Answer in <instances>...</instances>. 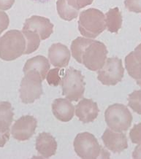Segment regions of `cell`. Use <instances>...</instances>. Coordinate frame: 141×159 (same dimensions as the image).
I'll return each instance as SVG.
<instances>
[{
    "label": "cell",
    "instance_id": "ac0fdd59",
    "mask_svg": "<svg viewBox=\"0 0 141 159\" xmlns=\"http://www.w3.org/2000/svg\"><path fill=\"white\" fill-rule=\"evenodd\" d=\"M106 28L111 33H118L121 28L122 19L121 12L118 7L110 9L105 16Z\"/></svg>",
    "mask_w": 141,
    "mask_h": 159
},
{
    "label": "cell",
    "instance_id": "603a6c76",
    "mask_svg": "<svg viewBox=\"0 0 141 159\" xmlns=\"http://www.w3.org/2000/svg\"><path fill=\"white\" fill-rule=\"evenodd\" d=\"M128 105L134 112L141 115V91H134L129 94Z\"/></svg>",
    "mask_w": 141,
    "mask_h": 159
},
{
    "label": "cell",
    "instance_id": "2e32d148",
    "mask_svg": "<svg viewBox=\"0 0 141 159\" xmlns=\"http://www.w3.org/2000/svg\"><path fill=\"white\" fill-rule=\"evenodd\" d=\"M57 149V142L55 138L49 133L40 134L36 139V150L40 155L45 158L56 154Z\"/></svg>",
    "mask_w": 141,
    "mask_h": 159
},
{
    "label": "cell",
    "instance_id": "d4e9b609",
    "mask_svg": "<svg viewBox=\"0 0 141 159\" xmlns=\"http://www.w3.org/2000/svg\"><path fill=\"white\" fill-rule=\"evenodd\" d=\"M66 2L71 9L79 12L82 8L92 5L94 0H66Z\"/></svg>",
    "mask_w": 141,
    "mask_h": 159
},
{
    "label": "cell",
    "instance_id": "83f0119b",
    "mask_svg": "<svg viewBox=\"0 0 141 159\" xmlns=\"http://www.w3.org/2000/svg\"><path fill=\"white\" fill-rule=\"evenodd\" d=\"M9 24L10 19L8 15L6 12L0 10V35L8 28Z\"/></svg>",
    "mask_w": 141,
    "mask_h": 159
},
{
    "label": "cell",
    "instance_id": "7a4b0ae2",
    "mask_svg": "<svg viewBox=\"0 0 141 159\" xmlns=\"http://www.w3.org/2000/svg\"><path fill=\"white\" fill-rule=\"evenodd\" d=\"M26 42L22 31L10 30L0 37V58L4 61L16 60L24 55Z\"/></svg>",
    "mask_w": 141,
    "mask_h": 159
},
{
    "label": "cell",
    "instance_id": "ba28073f",
    "mask_svg": "<svg viewBox=\"0 0 141 159\" xmlns=\"http://www.w3.org/2000/svg\"><path fill=\"white\" fill-rule=\"evenodd\" d=\"M125 75L122 61L117 57L107 58L104 66L97 71V79L105 85H115Z\"/></svg>",
    "mask_w": 141,
    "mask_h": 159
},
{
    "label": "cell",
    "instance_id": "e0dca14e",
    "mask_svg": "<svg viewBox=\"0 0 141 159\" xmlns=\"http://www.w3.org/2000/svg\"><path fill=\"white\" fill-rule=\"evenodd\" d=\"M50 64L48 58L43 56H37L26 61L24 66V72L31 70L36 71L40 73L42 80H44L46 78L48 71L50 70Z\"/></svg>",
    "mask_w": 141,
    "mask_h": 159
},
{
    "label": "cell",
    "instance_id": "5bb4252c",
    "mask_svg": "<svg viewBox=\"0 0 141 159\" xmlns=\"http://www.w3.org/2000/svg\"><path fill=\"white\" fill-rule=\"evenodd\" d=\"M71 53L66 45L62 43L53 44L48 49V59L53 66L64 68L68 65Z\"/></svg>",
    "mask_w": 141,
    "mask_h": 159
},
{
    "label": "cell",
    "instance_id": "f546056e",
    "mask_svg": "<svg viewBox=\"0 0 141 159\" xmlns=\"http://www.w3.org/2000/svg\"><path fill=\"white\" fill-rule=\"evenodd\" d=\"M134 56L139 64H141V44L138 45V47H136V48L134 49Z\"/></svg>",
    "mask_w": 141,
    "mask_h": 159
},
{
    "label": "cell",
    "instance_id": "4dcf8cb0",
    "mask_svg": "<svg viewBox=\"0 0 141 159\" xmlns=\"http://www.w3.org/2000/svg\"><path fill=\"white\" fill-rule=\"evenodd\" d=\"M132 158L134 159L141 158V145H139L135 148L132 154Z\"/></svg>",
    "mask_w": 141,
    "mask_h": 159
},
{
    "label": "cell",
    "instance_id": "52a82bcc",
    "mask_svg": "<svg viewBox=\"0 0 141 159\" xmlns=\"http://www.w3.org/2000/svg\"><path fill=\"white\" fill-rule=\"evenodd\" d=\"M20 87V98L24 104H31L43 93V80L39 72L31 70L24 73Z\"/></svg>",
    "mask_w": 141,
    "mask_h": 159
},
{
    "label": "cell",
    "instance_id": "3957f363",
    "mask_svg": "<svg viewBox=\"0 0 141 159\" xmlns=\"http://www.w3.org/2000/svg\"><path fill=\"white\" fill-rule=\"evenodd\" d=\"M74 149L76 154L83 159L110 158V153L105 150L96 138L91 133H80L74 140Z\"/></svg>",
    "mask_w": 141,
    "mask_h": 159
},
{
    "label": "cell",
    "instance_id": "7402d4cb",
    "mask_svg": "<svg viewBox=\"0 0 141 159\" xmlns=\"http://www.w3.org/2000/svg\"><path fill=\"white\" fill-rule=\"evenodd\" d=\"M92 39L84 38V37H79L73 41L71 45V53L75 61L80 63V59L83 49L89 43H91Z\"/></svg>",
    "mask_w": 141,
    "mask_h": 159
},
{
    "label": "cell",
    "instance_id": "d6986e66",
    "mask_svg": "<svg viewBox=\"0 0 141 159\" xmlns=\"http://www.w3.org/2000/svg\"><path fill=\"white\" fill-rule=\"evenodd\" d=\"M22 33L24 35L26 42V51L24 54H30L34 53L38 49L40 44V37L36 31L28 29H22Z\"/></svg>",
    "mask_w": 141,
    "mask_h": 159
},
{
    "label": "cell",
    "instance_id": "44dd1931",
    "mask_svg": "<svg viewBox=\"0 0 141 159\" xmlns=\"http://www.w3.org/2000/svg\"><path fill=\"white\" fill-rule=\"evenodd\" d=\"M56 10L59 17L67 21L75 19L79 14L78 11H75L69 7L66 0H58L56 2Z\"/></svg>",
    "mask_w": 141,
    "mask_h": 159
},
{
    "label": "cell",
    "instance_id": "836d02e7",
    "mask_svg": "<svg viewBox=\"0 0 141 159\" xmlns=\"http://www.w3.org/2000/svg\"><path fill=\"white\" fill-rule=\"evenodd\" d=\"M140 31H141V28H140Z\"/></svg>",
    "mask_w": 141,
    "mask_h": 159
},
{
    "label": "cell",
    "instance_id": "4fadbf2b",
    "mask_svg": "<svg viewBox=\"0 0 141 159\" xmlns=\"http://www.w3.org/2000/svg\"><path fill=\"white\" fill-rule=\"evenodd\" d=\"M75 115L83 123H92L97 118L100 110L96 102L91 99L83 98L75 107Z\"/></svg>",
    "mask_w": 141,
    "mask_h": 159
},
{
    "label": "cell",
    "instance_id": "8fae6325",
    "mask_svg": "<svg viewBox=\"0 0 141 159\" xmlns=\"http://www.w3.org/2000/svg\"><path fill=\"white\" fill-rule=\"evenodd\" d=\"M23 29L36 31L40 37L41 40L49 38L54 31V24L47 18L33 16L25 20Z\"/></svg>",
    "mask_w": 141,
    "mask_h": 159
},
{
    "label": "cell",
    "instance_id": "f1b7e54d",
    "mask_svg": "<svg viewBox=\"0 0 141 159\" xmlns=\"http://www.w3.org/2000/svg\"><path fill=\"white\" fill-rule=\"evenodd\" d=\"M15 0H0V10H7L14 5Z\"/></svg>",
    "mask_w": 141,
    "mask_h": 159
},
{
    "label": "cell",
    "instance_id": "277c9868",
    "mask_svg": "<svg viewBox=\"0 0 141 159\" xmlns=\"http://www.w3.org/2000/svg\"><path fill=\"white\" fill-rule=\"evenodd\" d=\"M61 85L62 94L69 101L78 102L83 98L86 83L81 71L73 67L67 69L61 80Z\"/></svg>",
    "mask_w": 141,
    "mask_h": 159
},
{
    "label": "cell",
    "instance_id": "9c48e42d",
    "mask_svg": "<svg viewBox=\"0 0 141 159\" xmlns=\"http://www.w3.org/2000/svg\"><path fill=\"white\" fill-rule=\"evenodd\" d=\"M37 126V121L33 116H22L12 125L11 134L18 141H26L34 135Z\"/></svg>",
    "mask_w": 141,
    "mask_h": 159
},
{
    "label": "cell",
    "instance_id": "8992f818",
    "mask_svg": "<svg viewBox=\"0 0 141 159\" xmlns=\"http://www.w3.org/2000/svg\"><path fill=\"white\" fill-rule=\"evenodd\" d=\"M105 120L110 129L118 132L126 131L130 128L132 116L127 107L121 104L109 106L105 112Z\"/></svg>",
    "mask_w": 141,
    "mask_h": 159
},
{
    "label": "cell",
    "instance_id": "ffe728a7",
    "mask_svg": "<svg viewBox=\"0 0 141 159\" xmlns=\"http://www.w3.org/2000/svg\"><path fill=\"white\" fill-rule=\"evenodd\" d=\"M125 67L128 74L132 78L136 80H141V64H139L134 57V51L129 53L126 56Z\"/></svg>",
    "mask_w": 141,
    "mask_h": 159
},
{
    "label": "cell",
    "instance_id": "30bf717a",
    "mask_svg": "<svg viewBox=\"0 0 141 159\" xmlns=\"http://www.w3.org/2000/svg\"><path fill=\"white\" fill-rule=\"evenodd\" d=\"M13 109L8 102H0V148L10 139V127L13 121Z\"/></svg>",
    "mask_w": 141,
    "mask_h": 159
},
{
    "label": "cell",
    "instance_id": "d6a6232c",
    "mask_svg": "<svg viewBox=\"0 0 141 159\" xmlns=\"http://www.w3.org/2000/svg\"><path fill=\"white\" fill-rule=\"evenodd\" d=\"M137 84H138L140 87H141V80H137Z\"/></svg>",
    "mask_w": 141,
    "mask_h": 159
},
{
    "label": "cell",
    "instance_id": "6da1fadb",
    "mask_svg": "<svg viewBox=\"0 0 141 159\" xmlns=\"http://www.w3.org/2000/svg\"><path fill=\"white\" fill-rule=\"evenodd\" d=\"M105 29V16L100 10L89 8L80 13L78 30L83 37L95 39Z\"/></svg>",
    "mask_w": 141,
    "mask_h": 159
},
{
    "label": "cell",
    "instance_id": "cb8c5ba5",
    "mask_svg": "<svg viewBox=\"0 0 141 159\" xmlns=\"http://www.w3.org/2000/svg\"><path fill=\"white\" fill-rule=\"evenodd\" d=\"M46 79L48 84L54 86H57L61 84V77L59 76V68L53 69L48 71L47 75H46Z\"/></svg>",
    "mask_w": 141,
    "mask_h": 159
},
{
    "label": "cell",
    "instance_id": "4316f807",
    "mask_svg": "<svg viewBox=\"0 0 141 159\" xmlns=\"http://www.w3.org/2000/svg\"><path fill=\"white\" fill-rule=\"evenodd\" d=\"M125 5L129 12L141 13V0H125Z\"/></svg>",
    "mask_w": 141,
    "mask_h": 159
},
{
    "label": "cell",
    "instance_id": "1f68e13d",
    "mask_svg": "<svg viewBox=\"0 0 141 159\" xmlns=\"http://www.w3.org/2000/svg\"><path fill=\"white\" fill-rule=\"evenodd\" d=\"M34 2H40V3H45L49 2L50 0H32Z\"/></svg>",
    "mask_w": 141,
    "mask_h": 159
},
{
    "label": "cell",
    "instance_id": "7c38bea8",
    "mask_svg": "<svg viewBox=\"0 0 141 159\" xmlns=\"http://www.w3.org/2000/svg\"><path fill=\"white\" fill-rule=\"evenodd\" d=\"M102 139L105 147L114 153H120L128 148L126 134L110 129H107L105 131Z\"/></svg>",
    "mask_w": 141,
    "mask_h": 159
},
{
    "label": "cell",
    "instance_id": "9a60e30c",
    "mask_svg": "<svg viewBox=\"0 0 141 159\" xmlns=\"http://www.w3.org/2000/svg\"><path fill=\"white\" fill-rule=\"evenodd\" d=\"M52 112L57 120L69 122L74 117L75 107L69 99H56L52 104Z\"/></svg>",
    "mask_w": 141,
    "mask_h": 159
},
{
    "label": "cell",
    "instance_id": "5b68a950",
    "mask_svg": "<svg viewBox=\"0 0 141 159\" xmlns=\"http://www.w3.org/2000/svg\"><path fill=\"white\" fill-rule=\"evenodd\" d=\"M108 53L104 43L92 39L82 52L80 64H83L89 70L98 71L104 66Z\"/></svg>",
    "mask_w": 141,
    "mask_h": 159
},
{
    "label": "cell",
    "instance_id": "484cf974",
    "mask_svg": "<svg viewBox=\"0 0 141 159\" xmlns=\"http://www.w3.org/2000/svg\"><path fill=\"white\" fill-rule=\"evenodd\" d=\"M129 137L132 143L141 145V123L134 125L129 132Z\"/></svg>",
    "mask_w": 141,
    "mask_h": 159
}]
</instances>
